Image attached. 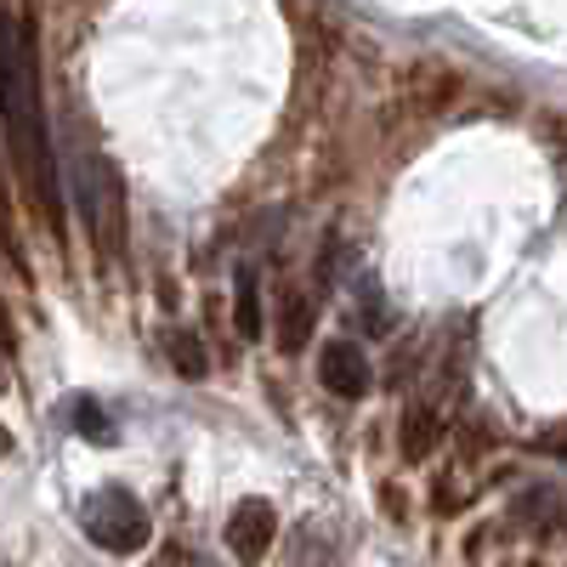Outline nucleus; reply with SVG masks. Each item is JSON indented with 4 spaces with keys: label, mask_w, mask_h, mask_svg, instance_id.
<instances>
[{
    "label": "nucleus",
    "mask_w": 567,
    "mask_h": 567,
    "mask_svg": "<svg viewBox=\"0 0 567 567\" xmlns=\"http://www.w3.org/2000/svg\"><path fill=\"white\" fill-rule=\"evenodd\" d=\"M272 539H278V511L267 499H239V505H233V516H227V550L239 556L245 567H256L272 550Z\"/></svg>",
    "instance_id": "3"
},
{
    "label": "nucleus",
    "mask_w": 567,
    "mask_h": 567,
    "mask_svg": "<svg viewBox=\"0 0 567 567\" xmlns=\"http://www.w3.org/2000/svg\"><path fill=\"white\" fill-rule=\"evenodd\" d=\"M233 323H239V336L256 341L261 336V301H256V278L239 272V301H233Z\"/></svg>",
    "instance_id": "7"
},
{
    "label": "nucleus",
    "mask_w": 567,
    "mask_h": 567,
    "mask_svg": "<svg viewBox=\"0 0 567 567\" xmlns=\"http://www.w3.org/2000/svg\"><path fill=\"white\" fill-rule=\"evenodd\" d=\"M85 534L114 556H136L142 545H148V511H142L125 488H103L85 505Z\"/></svg>",
    "instance_id": "2"
},
{
    "label": "nucleus",
    "mask_w": 567,
    "mask_h": 567,
    "mask_svg": "<svg viewBox=\"0 0 567 567\" xmlns=\"http://www.w3.org/2000/svg\"><path fill=\"white\" fill-rule=\"evenodd\" d=\"M171 363H176V374H205V352H199V336H171Z\"/></svg>",
    "instance_id": "8"
},
{
    "label": "nucleus",
    "mask_w": 567,
    "mask_h": 567,
    "mask_svg": "<svg viewBox=\"0 0 567 567\" xmlns=\"http://www.w3.org/2000/svg\"><path fill=\"white\" fill-rule=\"evenodd\" d=\"M398 443H403V460H432L437 443H443V420H437V409H432V403H409V409H403V432H398Z\"/></svg>",
    "instance_id": "5"
},
{
    "label": "nucleus",
    "mask_w": 567,
    "mask_h": 567,
    "mask_svg": "<svg viewBox=\"0 0 567 567\" xmlns=\"http://www.w3.org/2000/svg\"><path fill=\"white\" fill-rule=\"evenodd\" d=\"M80 425H85V437H97V443H114L109 420H97V409H80Z\"/></svg>",
    "instance_id": "10"
},
{
    "label": "nucleus",
    "mask_w": 567,
    "mask_h": 567,
    "mask_svg": "<svg viewBox=\"0 0 567 567\" xmlns=\"http://www.w3.org/2000/svg\"><path fill=\"white\" fill-rule=\"evenodd\" d=\"M312 323H318L312 296H301V290H284L278 296V347L284 352H301L312 341Z\"/></svg>",
    "instance_id": "6"
},
{
    "label": "nucleus",
    "mask_w": 567,
    "mask_h": 567,
    "mask_svg": "<svg viewBox=\"0 0 567 567\" xmlns=\"http://www.w3.org/2000/svg\"><path fill=\"white\" fill-rule=\"evenodd\" d=\"M0 250H7V261H12L18 272H29V267H23V245H18V227H12V205H7V187H0Z\"/></svg>",
    "instance_id": "9"
},
{
    "label": "nucleus",
    "mask_w": 567,
    "mask_h": 567,
    "mask_svg": "<svg viewBox=\"0 0 567 567\" xmlns=\"http://www.w3.org/2000/svg\"><path fill=\"white\" fill-rule=\"evenodd\" d=\"M318 381L336 392V398H363L369 392V358H363V347L358 341H329L323 347V358H318Z\"/></svg>",
    "instance_id": "4"
},
{
    "label": "nucleus",
    "mask_w": 567,
    "mask_h": 567,
    "mask_svg": "<svg viewBox=\"0 0 567 567\" xmlns=\"http://www.w3.org/2000/svg\"><path fill=\"white\" fill-rule=\"evenodd\" d=\"M0 131H7L12 165L23 171V187L40 210V221L63 233V187L52 165V136H45V109H40V58H34V29L0 18Z\"/></svg>",
    "instance_id": "1"
},
{
    "label": "nucleus",
    "mask_w": 567,
    "mask_h": 567,
    "mask_svg": "<svg viewBox=\"0 0 567 567\" xmlns=\"http://www.w3.org/2000/svg\"><path fill=\"white\" fill-rule=\"evenodd\" d=\"M0 347H12V318H7V307H0Z\"/></svg>",
    "instance_id": "11"
}]
</instances>
